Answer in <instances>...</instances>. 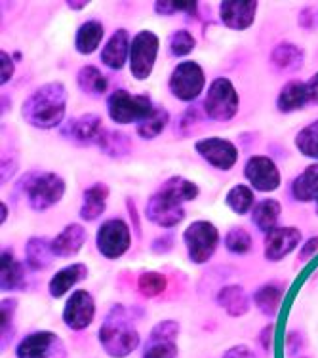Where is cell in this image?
Masks as SVG:
<instances>
[{
    "label": "cell",
    "instance_id": "30bf717a",
    "mask_svg": "<svg viewBox=\"0 0 318 358\" xmlns=\"http://www.w3.org/2000/svg\"><path fill=\"white\" fill-rule=\"evenodd\" d=\"M168 86L175 99L191 103L206 88V73L196 62H181L170 75Z\"/></svg>",
    "mask_w": 318,
    "mask_h": 358
},
{
    "label": "cell",
    "instance_id": "816d5d0a",
    "mask_svg": "<svg viewBox=\"0 0 318 358\" xmlns=\"http://www.w3.org/2000/svg\"><path fill=\"white\" fill-rule=\"evenodd\" d=\"M154 12L159 15H173L178 14V10H175V4H173V0H157L154 4Z\"/></svg>",
    "mask_w": 318,
    "mask_h": 358
},
{
    "label": "cell",
    "instance_id": "d4e9b609",
    "mask_svg": "<svg viewBox=\"0 0 318 358\" xmlns=\"http://www.w3.org/2000/svg\"><path fill=\"white\" fill-rule=\"evenodd\" d=\"M303 62L305 52L298 44H291V42H280L270 52V65L280 73L299 71L303 67Z\"/></svg>",
    "mask_w": 318,
    "mask_h": 358
},
{
    "label": "cell",
    "instance_id": "ee69618b",
    "mask_svg": "<svg viewBox=\"0 0 318 358\" xmlns=\"http://www.w3.org/2000/svg\"><path fill=\"white\" fill-rule=\"evenodd\" d=\"M198 113H202L198 107H191V109H187L183 115H181V122H180V128L183 130V134H191V128H193L196 122H201L202 120V115H198Z\"/></svg>",
    "mask_w": 318,
    "mask_h": 358
},
{
    "label": "cell",
    "instance_id": "e575fe53",
    "mask_svg": "<svg viewBox=\"0 0 318 358\" xmlns=\"http://www.w3.org/2000/svg\"><path fill=\"white\" fill-rule=\"evenodd\" d=\"M225 204L235 214L246 215L256 206V196H254V191L248 185L240 183V185H235L229 189L227 196H225Z\"/></svg>",
    "mask_w": 318,
    "mask_h": 358
},
{
    "label": "cell",
    "instance_id": "d6a6232c",
    "mask_svg": "<svg viewBox=\"0 0 318 358\" xmlns=\"http://www.w3.org/2000/svg\"><path fill=\"white\" fill-rule=\"evenodd\" d=\"M307 105V88L303 80H290L284 84L277 97V107L280 113H294Z\"/></svg>",
    "mask_w": 318,
    "mask_h": 358
},
{
    "label": "cell",
    "instance_id": "6da1fadb",
    "mask_svg": "<svg viewBox=\"0 0 318 358\" xmlns=\"http://www.w3.org/2000/svg\"><path fill=\"white\" fill-rule=\"evenodd\" d=\"M67 115V88L62 83H46L29 94L21 105V117L38 130H52Z\"/></svg>",
    "mask_w": 318,
    "mask_h": 358
},
{
    "label": "cell",
    "instance_id": "d6986e66",
    "mask_svg": "<svg viewBox=\"0 0 318 358\" xmlns=\"http://www.w3.org/2000/svg\"><path fill=\"white\" fill-rule=\"evenodd\" d=\"M130 33L126 29H117L101 50V63L109 69L120 71L126 59H130Z\"/></svg>",
    "mask_w": 318,
    "mask_h": 358
},
{
    "label": "cell",
    "instance_id": "c3c4849f",
    "mask_svg": "<svg viewBox=\"0 0 318 358\" xmlns=\"http://www.w3.org/2000/svg\"><path fill=\"white\" fill-rule=\"evenodd\" d=\"M317 252H318V236H311V238L303 244L301 252H299V257H298L299 263L309 262L312 255H317Z\"/></svg>",
    "mask_w": 318,
    "mask_h": 358
},
{
    "label": "cell",
    "instance_id": "8fae6325",
    "mask_svg": "<svg viewBox=\"0 0 318 358\" xmlns=\"http://www.w3.org/2000/svg\"><path fill=\"white\" fill-rule=\"evenodd\" d=\"M178 336H180V322L160 320L152 326L149 338L143 343L141 358H178L180 355Z\"/></svg>",
    "mask_w": 318,
    "mask_h": 358
},
{
    "label": "cell",
    "instance_id": "9a60e30c",
    "mask_svg": "<svg viewBox=\"0 0 318 358\" xmlns=\"http://www.w3.org/2000/svg\"><path fill=\"white\" fill-rule=\"evenodd\" d=\"M96 317V301L88 289H75L63 307V322L73 331L86 330Z\"/></svg>",
    "mask_w": 318,
    "mask_h": 358
},
{
    "label": "cell",
    "instance_id": "5b68a950",
    "mask_svg": "<svg viewBox=\"0 0 318 358\" xmlns=\"http://www.w3.org/2000/svg\"><path fill=\"white\" fill-rule=\"evenodd\" d=\"M154 109V103L147 94H130L128 90L118 88L107 97V113L117 124H139Z\"/></svg>",
    "mask_w": 318,
    "mask_h": 358
},
{
    "label": "cell",
    "instance_id": "d590c367",
    "mask_svg": "<svg viewBox=\"0 0 318 358\" xmlns=\"http://www.w3.org/2000/svg\"><path fill=\"white\" fill-rule=\"evenodd\" d=\"M168 288V278L162 273L157 271H145L138 278V289L143 297H159L162 296Z\"/></svg>",
    "mask_w": 318,
    "mask_h": 358
},
{
    "label": "cell",
    "instance_id": "1f68e13d",
    "mask_svg": "<svg viewBox=\"0 0 318 358\" xmlns=\"http://www.w3.org/2000/svg\"><path fill=\"white\" fill-rule=\"evenodd\" d=\"M99 151L111 157V159H124L131 152V139L122 131L117 130H103L101 138L97 139Z\"/></svg>",
    "mask_w": 318,
    "mask_h": 358
},
{
    "label": "cell",
    "instance_id": "db71d44e",
    "mask_svg": "<svg viewBox=\"0 0 318 358\" xmlns=\"http://www.w3.org/2000/svg\"><path fill=\"white\" fill-rule=\"evenodd\" d=\"M65 6H69L71 10L78 12V10H84V8L88 6V0H82V2H73V0H67V2H65Z\"/></svg>",
    "mask_w": 318,
    "mask_h": 358
},
{
    "label": "cell",
    "instance_id": "44dd1931",
    "mask_svg": "<svg viewBox=\"0 0 318 358\" xmlns=\"http://www.w3.org/2000/svg\"><path fill=\"white\" fill-rule=\"evenodd\" d=\"M0 265H2V276H0V288H2V292H17V289L27 288L25 267H23V263L15 259L12 250H2Z\"/></svg>",
    "mask_w": 318,
    "mask_h": 358
},
{
    "label": "cell",
    "instance_id": "277c9868",
    "mask_svg": "<svg viewBox=\"0 0 318 358\" xmlns=\"http://www.w3.org/2000/svg\"><path fill=\"white\" fill-rule=\"evenodd\" d=\"M240 97L236 92L235 84L225 76H217L208 86L204 97V115L215 122H229L238 115Z\"/></svg>",
    "mask_w": 318,
    "mask_h": 358
},
{
    "label": "cell",
    "instance_id": "4316f807",
    "mask_svg": "<svg viewBox=\"0 0 318 358\" xmlns=\"http://www.w3.org/2000/svg\"><path fill=\"white\" fill-rule=\"evenodd\" d=\"M284 292H286V286L278 282H267L259 286L254 294V303H256L257 310L269 318L277 317L280 303H282Z\"/></svg>",
    "mask_w": 318,
    "mask_h": 358
},
{
    "label": "cell",
    "instance_id": "4dcf8cb0",
    "mask_svg": "<svg viewBox=\"0 0 318 358\" xmlns=\"http://www.w3.org/2000/svg\"><path fill=\"white\" fill-rule=\"evenodd\" d=\"M76 84L82 90L86 96L99 97L103 96L107 88H109V80L107 76L97 69L96 65H84L76 73Z\"/></svg>",
    "mask_w": 318,
    "mask_h": 358
},
{
    "label": "cell",
    "instance_id": "7bdbcfd3",
    "mask_svg": "<svg viewBox=\"0 0 318 358\" xmlns=\"http://www.w3.org/2000/svg\"><path fill=\"white\" fill-rule=\"evenodd\" d=\"M298 23L301 29L315 31L318 29V6H305L298 15Z\"/></svg>",
    "mask_w": 318,
    "mask_h": 358
},
{
    "label": "cell",
    "instance_id": "681fc988",
    "mask_svg": "<svg viewBox=\"0 0 318 358\" xmlns=\"http://www.w3.org/2000/svg\"><path fill=\"white\" fill-rule=\"evenodd\" d=\"M222 358H256V355L246 345H235V347L227 349Z\"/></svg>",
    "mask_w": 318,
    "mask_h": 358
},
{
    "label": "cell",
    "instance_id": "836d02e7",
    "mask_svg": "<svg viewBox=\"0 0 318 358\" xmlns=\"http://www.w3.org/2000/svg\"><path fill=\"white\" fill-rule=\"evenodd\" d=\"M168 124H170V113L162 105H154L151 115L136 126V131L141 139H154L166 130Z\"/></svg>",
    "mask_w": 318,
    "mask_h": 358
},
{
    "label": "cell",
    "instance_id": "f1b7e54d",
    "mask_svg": "<svg viewBox=\"0 0 318 358\" xmlns=\"http://www.w3.org/2000/svg\"><path fill=\"white\" fill-rule=\"evenodd\" d=\"M54 250L52 241H46L44 236H31L25 244V263L33 271H44L54 262Z\"/></svg>",
    "mask_w": 318,
    "mask_h": 358
},
{
    "label": "cell",
    "instance_id": "f5cc1de1",
    "mask_svg": "<svg viewBox=\"0 0 318 358\" xmlns=\"http://www.w3.org/2000/svg\"><path fill=\"white\" fill-rule=\"evenodd\" d=\"M273 328H275V326H273V324H269V326H265L261 334H259V341H261V347L267 352H269L270 347H273Z\"/></svg>",
    "mask_w": 318,
    "mask_h": 358
},
{
    "label": "cell",
    "instance_id": "7c38bea8",
    "mask_svg": "<svg viewBox=\"0 0 318 358\" xmlns=\"http://www.w3.org/2000/svg\"><path fill=\"white\" fill-rule=\"evenodd\" d=\"M244 178L259 193H273L282 183L277 162L265 155H254L244 164Z\"/></svg>",
    "mask_w": 318,
    "mask_h": 358
},
{
    "label": "cell",
    "instance_id": "f546056e",
    "mask_svg": "<svg viewBox=\"0 0 318 358\" xmlns=\"http://www.w3.org/2000/svg\"><path fill=\"white\" fill-rule=\"evenodd\" d=\"M280 214H282L280 202L275 199H265L261 202H257L254 210H252V221L261 233H270L273 229L278 227Z\"/></svg>",
    "mask_w": 318,
    "mask_h": 358
},
{
    "label": "cell",
    "instance_id": "ac0fdd59",
    "mask_svg": "<svg viewBox=\"0 0 318 358\" xmlns=\"http://www.w3.org/2000/svg\"><path fill=\"white\" fill-rule=\"evenodd\" d=\"M256 0H223L219 4L222 23L233 31H246L252 27L256 21Z\"/></svg>",
    "mask_w": 318,
    "mask_h": 358
},
{
    "label": "cell",
    "instance_id": "7dc6e473",
    "mask_svg": "<svg viewBox=\"0 0 318 358\" xmlns=\"http://www.w3.org/2000/svg\"><path fill=\"white\" fill-rule=\"evenodd\" d=\"M173 244H175V241H173L172 234H162V236L152 241L151 250L154 254H168L173 248Z\"/></svg>",
    "mask_w": 318,
    "mask_h": 358
},
{
    "label": "cell",
    "instance_id": "2e32d148",
    "mask_svg": "<svg viewBox=\"0 0 318 358\" xmlns=\"http://www.w3.org/2000/svg\"><path fill=\"white\" fill-rule=\"evenodd\" d=\"M303 234L298 227H277L265 236V259L282 262L298 248Z\"/></svg>",
    "mask_w": 318,
    "mask_h": 358
},
{
    "label": "cell",
    "instance_id": "484cf974",
    "mask_svg": "<svg viewBox=\"0 0 318 358\" xmlns=\"http://www.w3.org/2000/svg\"><path fill=\"white\" fill-rule=\"evenodd\" d=\"M291 199L298 202H317L318 204V164H311L291 181Z\"/></svg>",
    "mask_w": 318,
    "mask_h": 358
},
{
    "label": "cell",
    "instance_id": "8d00e7d4",
    "mask_svg": "<svg viewBox=\"0 0 318 358\" xmlns=\"http://www.w3.org/2000/svg\"><path fill=\"white\" fill-rule=\"evenodd\" d=\"M15 309H17V301L12 297L2 299L0 305V328H2V351L10 347L12 339H14L15 328H14V318H15Z\"/></svg>",
    "mask_w": 318,
    "mask_h": 358
},
{
    "label": "cell",
    "instance_id": "ab89813d",
    "mask_svg": "<svg viewBox=\"0 0 318 358\" xmlns=\"http://www.w3.org/2000/svg\"><path fill=\"white\" fill-rule=\"evenodd\" d=\"M162 185L166 187L170 193L175 194L178 199L183 200V202H191V200L196 199L198 193H201V189H198L196 183H193V181H189V179L185 178H181V176H172V178L166 179Z\"/></svg>",
    "mask_w": 318,
    "mask_h": 358
},
{
    "label": "cell",
    "instance_id": "4fadbf2b",
    "mask_svg": "<svg viewBox=\"0 0 318 358\" xmlns=\"http://www.w3.org/2000/svg\"><path fill=\"white\" fill-rule=\"evenodd\" d=\"M17 358H67L62 339L54 331H33L15 347Z\"/></svg>",
    "mask_w": 318,
    "mask_h": 358
},
{
    "label": "cell",
    "instance_id": "cb8c5ba5",
    "mask_svg": "<svg viewBox=\"0 0 318 358\" xmlns=\"http://www.w3.org/2000/svg\"><path fill=\"white\" fill-rule=\"evenodd\" d=\"M215 303L219 305L229 317L240 318L250 310V297L246 289L238 284H229L215 296Z\"/></svg>",
    "mask_w": 318,
    "mask_h": 358
},
{
    "label": "cell",
    "instance_id": "60d3db41",
    "mask_svg": "<svg viewBox=\"0 0 318 358\" xmlns=\"http://www.w3.org/2000/svg\"><path fill=\"white\" fill-rule=\"evenodd\" d=\"M194 46H196V38L189 33L187 29H178L170 36V55H173V57H185L193 52Z\"/></svg>",
    "mask_w": 318,
    "mask_h": 358
},
{
    "label": "cell",
    "instance_id": "9c48e42d",
    "mask_svg": "<svg viewBox=\"0 0 318 358\" xmlns=\"http://www.w3.org/2000/svg\"><path fill=\"white\" fill-rule=\"evenodd\" d=\"M97 252L103 255L105 259H118L130 250L131 246V231L130 225L120 217L103 221L96 234Z\"/></svg>",
    "mask_w": 318,
    "mask_h": 358
},
{
    "label": "cell",
    "instance_id": "8992f818",
    "mask_svg": "<svg viewBox=\"0 0 318 358\" xmlns=\"http://www.w3.org/2000/svg\"><path fill=\"white\" fill-rule=\"evenodd\" d=\"M183 241H185V246H187L189 259L196 263V265H202V263H208L214 257L222 236H219V231L212 221L198 220L193 221L185 229Z\"/></svg>",
    "mask_w": 318,
    "mask_h": 358
},
{
    "label": "cell",
    "instance_id": "f6af8a7d",
    "mask_svg": "<svg viewBox=\"0 0 318 358\" xmlns=\"http://www.w3.org/2000/svg\"><path fill=\"white\" fill-rule=\"evenodd\" d=\"M303 347V339H301V334L299 331H290L288 336H286V341H284V349H286V355L288 357H296L299 352V349Z\"/></svg>",
    "mask_w": 318,
    "mask_h": 358
},
{
    "label": "cell",
    "instance_id": "7402d4cb",
    "mask_svg": "<svg viewBox=\"0 0 318 358\" xmlns=\"http://www.w3.org/2000/svg\"><path fill=\"white\" fill-rule=\"evenodd\" d=\"M86 278H88V267H86V263H73L69 267L59 268L56 275L52 276V280L48 284L50 296L54 297V299H59L75 284L82 282Z\"/></svg>",
    "mask_w": 318,
    "mask_h": 358
},
{
    "label": "cell",
    "instance_id": "7a4b0ae2",
    "mask_svg": "<svg viewBox=\"0 0 318 358\" xmlns=\"http://www.w3.org/2000/svg\"><path fill=\"white\" fill-rule=\"evenodd\" d=\"M97 339L111 358H126L139 347V334L124 305H113L97 331Z\"/></svg>",
    "mask_w": 318,
    "mask_h": 358
},
{
    "label": "cell",
    "instance_id": "f35d334b",
    "mask_svg": "<svg viewBox=\"0 0 318 358\" xmlns=\"http://www.w3.org/2000/svg\"><path fill=\"white\" fill-rule=\"evenodd\" d=\"M252 246H254V241H252V234L243 227H233L229 229L227 234H225V248L231 252V254L244 255L252 252Z\"/></svg>",
    "mask_w": 318,
    "mask_h": 358
},
{
    "label": "cell",
    "instance_id": "f907efd6",
    "mask_svg": "<svg viewBox=\"0 0 318 358\" xmlns=\"http://www.w3.org/2000/svg\"><path fill=\"white\" fill-rule=\"evenodd\" d=\"M305 88H307V103L318 105V73L305 83Z\"/></svg>",
    "mask_w": 318,
    "mask_h": 358
},
{
    "label": "cell",
    "instance_id": "74e56055",
    "mask_svg": "<svg viewBox=\"0 0 318 358\" xmlns=\"http://www.w3.org/2000/svg\"><path fill=\"white\" fill-rule=\"evenodd\" d=\"M296 147L303 157L318 160V120L307 124L296 136Z\"/></svg>",
    "mask_w": 318,
    "mask_h": 358
},
{
    "label": "cell",
    "instance_id": "52a82bcc",
    "mask_svg": "<svg viewBox=\"0 0 318 358\" xmlns=\"http://www.w3.org/2000/svg\"><path fill=\"white\" fill-rule=\"evenodd\" d=\"M145 215L147 220L159 225L162 229H172L178 227L181 221L185 220V206H183V200H180L175 194L168 191L166 187H159L157 193H152L147 200L145 206Z\"/></svg>",
    "mask_w": 318,
    "mask_h": 358
},
{
    "label": "cell",
    "instance_id": "ba28073f",
    "mask_svg": "<svg viewBox=\"0 0 318 358\" xmlns=\"http://www.w3.org/2000/svg\"><path fill=\"white\" fill-rule=\"evenodd\" d=\"M160 38L152 31H139L131 38L130 46V73L136 80H145L154 69V63L159 57Z\"/></svg>",
    "mask_w": 318,
    "mask_h": 358
},
{
    "label": "cell",
    "instance_id": "5bb4252c",
    "mask_svg": "<svg viewBox=\"0 0 318 358\" xmlns=\"http://www.w3.org/2000/svg\"><path fill=\"white\" fill-rule=\"evenodd\" d=\"M194 151L215 170L229 172L238 162V149L233 141L223 138H204L194 143Z\"/></svg>",
    "mask_w": 318,
    "mask_h": 358
},
{
    "label": "cell",
    "instance_id": "ffe728a7",
    "mask_svg": "<svg viewBox=\"0 0 318 358\" xmlns=\"http://www.w3.org/2000/svg\"><path fill=\"white\" fill-rule=\"evenodd\" d=\"M86 241H88V231L80 223H71L62 229L52 241V250L56 257H73L82 250Z\"/></svg>",
    "mask_w": 318,
    "mask_h": 358
},
{
    "label": "cell",
    "instance_id": "9f6ffc18",
    "mask_svg": "<svg viewBox=\"0 0 318 358\" xmlns=\"http://www.w3.org/2000/svg\"><path fill=\"white\" fill-rule=\"evenodd\" d=\"M317 214H318V204H317Z\"/></svg>",
    "mask_w": 318,
    "mask_h": 358
},
{
    "label": "cell",
    "instance_id": "b9f144b4",
    "mask_svg": "<svg viewBox=\"0 0 318 358\" xmlns=\"http://www.w3.org/2000/svg\"><path fill=\"white\" fill-rule=\"evenodd\" d=\"M15 73V63L12 59V55L6 50L0 52V84L4 86L12 80V76Z\"/></svg>",
    "mask_w": 318,
    "mask_h": 358
},
{
    "label": "cell",
    "instance_id": "83f0119b",
    "mask_svg": "<svg viewBox=\"0 0 318 358\" xmlns=\"http://www.w3.org/2000/svg\"><path fill=\"white\" fill-rule=\"evenodd\" d=\"M105 27L99 20L84 21L75 35V48L80 55L94 54L103 41Z\"/></svg>",
    "mask_w": 318,
    "mask_h": 358
},
{
    "label": "cell",
    "instance_id": "3957f363",
    "mask_svg": "<svg viewBox=\"0 0 318 358\" xmlns=\"http://www.w3.org/2000/svg\"><path fill=\"white\" fill-rule=\"evenodd\" d=\"M65 179L56 172H29L20 179L15 191L27 194L29 206L35 212L54 208L65 194Z\"/></svg>",
    "mask_w": 318,
    "mask_h": 358
},
{
    "label": "cell",
    "instance_id": "603a6c76",
    "mask_svg": "<svg viewBox=\"0 0 318 358\" xmlns=\"http://www.w3.org/2000/svg\"><path fill=\"white\" fill-rule=\"evenodd\" d=\"M111 196V189L105 183H94L82 194V206H80V220L82 221H96L101 217L107 208V199Z\"/></svg>",
    "mask_w": 318,
    "mask_h": 358
},
{
    "label": "cell",
    "instance_id": "11a10c76",
    "mask_svg": "<svg viewBox=\"0 0 318 358\" xmlns=\"http://www.w3.org/2000/svg\"><path fill=\"white\" fill-rule=\"evenodd\" d=\"M8 214H10L8 204H4V202H2V204H0V223H2V225H4V223L8 221Z\"/></svg>",
    "mask_w": 318,
    "mask_h": 358
},
{
    "label": "cell",
    "instance_id": "bcb514c9",
    "mask_svg": "<svg viewBox=\"0 0 318 358\" xmlns=\"http://www.w3.org/2000/svg\"><path fill=\"white\" fill-rule=\"evenodd\" d=\"M126 208H128V214H130V220H131V227L136 231L139 238H141V234H143V227H141V217L138 214V206H136V200L128 196L126 199Z\"/></svg>",
    "mask_w": 318,
    "mask_h": 358
},
{
    "label": "cell",
    "instance_id": "e0dca14e",
    "mask_svg": "<svg viewBox=\"0 0 318 358\" xmlns=\"http://www.w3.org/2000/svg\"><path fill=\"white\" fill-rule=\"evenodd\" d=\"M103 130L101 117L96 113H86L82 117L71 118L69 122L63 126L62 136L78 145H96Z\"/></svg>",
    "mask_w": 318,
    "mask_h": 358
}]
</instances>
